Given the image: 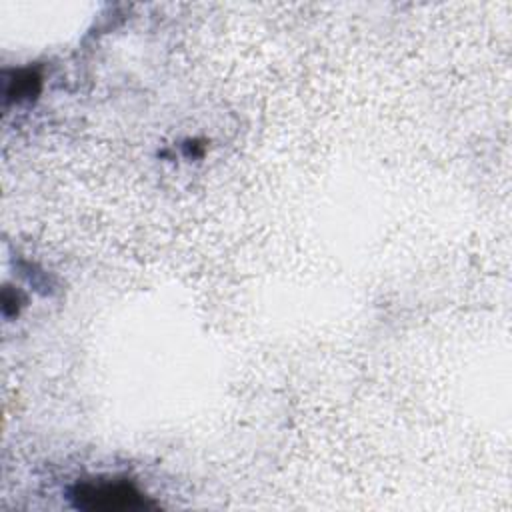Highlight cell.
I'll return each mask as SVG.
<instances>
[{"label":"cell","instance_id":"obj_1","mask_svg":"<svg viewBox=\"0 0 512 512\" xmlns=\"http://www.w3.org/2000/svg\"><path fill=\"white\" fill-rule=\"evenodd\" d=\"M72 498L84 510H130L152 506L144 496L124 480H96L82 482L74 488Z\"/></svg>","mask_w":512,"mask_h":512}]
</instances>
